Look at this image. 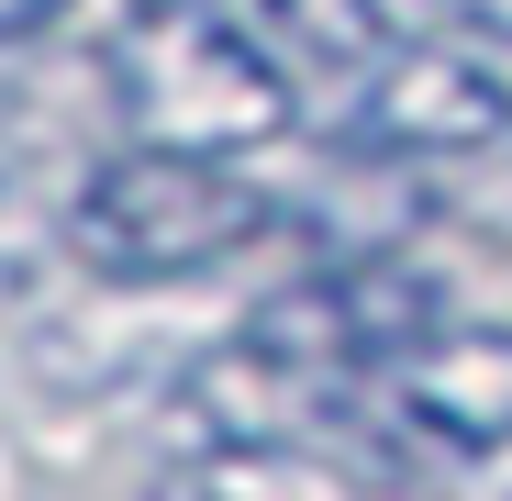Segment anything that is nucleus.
<instances>
[{"label": "nucleus", "instance_id": "nucleus-1", "mask_svg": "<svg viewBox=\"0 0 512 501\" xmlns=\"http://www.w3.org/2000/svg\"><path fill=\"white\" fill-rule=\"evenodd\" d=\"M112 112L134 123V145H179V156H256L290 134V78L279 56L234 34L212 0H145L101 56Z\"/></svg>", "mask_w": 512, "mask_h": 501}, {"label": "nucleus", "instance_id": "nucleus-2", "mask_svg": "<svg viewBox=\"0 0 512 501\" xmlns=\"http://www.w3.org/2000/svg\"><path fill=\"white\" fill-rule=\"evenodd\" d=\"M256 234H268V190H245L223 156H179V145H123L67 190V257L123 290L212 279Z\"/></svg>", "mask_w": 512, "mask_h": 501}, {"label": "nucleus", "instance_id": "nucleus-3", "mask_svg": "<svg viewBox=\"0 0 512 501\" xmlns=\"http://www.w3.org/2000/svg\"><path fill=\"white\" fill-rule=\"evenodd\" d=\"M446 323V290L401 268V257H357V268H323V279H290L245 312L234 346L245 357H268L312 390H346V379H390L423 334Z\"/></svg>", "mask_w": 512, "mask_h": 501}, {"label": "nucleus", "instance_id": "nucleus-4", "mask_svg": "<svg viewBox=\"0 0 512 501\" xmlns=\"http://www.w3.org/2000/svg\"><path fill=\"white\" fill-rule=\"evenodd\" d=\"M501 134H512V78L490 56H468L457 34H423V45L379 56L357 78L346 123H334L346 156H479Z\"/></svg>", "mask_w": 512, "mask_h": 501}, {"label": "nucleus", "instance_id": "nucleus-5", "mask_svg": "<svg viewBox=\"0 0 512 501\" xmlns=\"http://www.w3.org/2000/svg\"><path fill=\"white\" fill-rule=\"evenodd\" d=\"M390 412L435 446H501L512 435V323H435L423 346L390 368Z\"/></svg>", "mask_w": 512, "mask_h": 501}, {"label": "nucleus", "instance_id": "nucleus-6", "mask_svg": "<svg viewBox=\"0 0 512 501\" xmlns=\"http://www.w3.org/2000/svg\"><path fill=\"white\" fill-rule=\"evenodd\" d=\"M145 501H412V479H390L368 457H323L301 435H223L190 468H167Z\"/></svg>", "mask_w": 512, "mask_h": 501}, {"label": "nucleus", "instance_id": "nucleus-7", "mask_svg": "<svg viewBox=\"0 0 512 501\" xmlns=\"http://www.w3.org/2000/svg\"><path fill=\"white\" fill-rule=\"evenodd\" d=\"M268 23L323 67H379L423 34H446V0H268Z\"/></svg>", "mask_w": 512, "mask_h": 501}, {"label": "nucleus", "instance_id": "nucleus-8", "mask_svg": "<svg viewBox=\"0 0 512 501\" xmlns=\"http://www.w3.org/2000/svg\"><path fill=\"white\" fill-rule=\"evenodd\" d=\"M412 501H512V435L501 446H457L435 479H412Z\"/></svg>", "mask_w": 512, "mask_h": 501}, {"label": "nucleus", "instance_id": "nucleus-9", "mask_svg": "<svg viewBox=\"0 0 512 501\" xmlns=\"http://www.w3.org/2000/svg\"><path fill=\"white\" fill-rule=\"evenodd\" d=\"M446 34H468V45H512V0H446Z\"/></svg>", "mask_w": 512, "mask_h": 501}, {"label": "nucleus", "instance_id": "nucleus-10", "mask_svg": "<svg viewBox=\"0 0 512 501\" xmlns=\"http://www.w3.org/2000/svg\"><path fill=\"white\" fill-rule=\"evenodd\" d=\"M56 12H67V0H0V45H34Z\"/></svg>", "mask_w": 512, "mask_h": 501}, {"label": "nucleus", "instance_id": "nucleus-11", "mask_svg": "<svg viewBox=\"0 0 512 501\" xmlns=\"http://www.w3.org/2000/svg\"><path fill=\"white\" fill-rule=\"evenodd\" d=\"M134 12H145V0H134Z\"/></svg>", "mask_w": 512, "mask_h": 501}]
</instances>
